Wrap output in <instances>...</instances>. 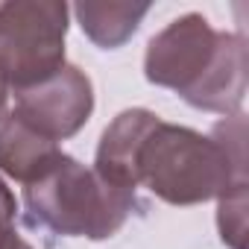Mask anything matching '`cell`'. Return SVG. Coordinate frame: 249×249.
Returning <instances> with one entry per match:
<instances>
[{
	"instance_id": "1",
	"label": "cell",
	"mask_w": 249,
	"mask_h": 249,
	"mask_svg": "<svg viewBox=\"0 0 249 249\" xmlns=\"http://www.w3.org/2000/svg\"><path fill=\"white\" fill-rule=\"evenodd\" d=\"M246 120L231 114L211 135L159 120L135 156V182L170 205H199L246 185Z\"/></svg>"
},
{
	"instance_id": "2",
	"label": "cell",
	"mask_w": 249,
	"mask_h": 249,
	"mask_svg": "<svg viewBox=\"0 0 249 249\" xmlns=\"http://www.w3.org/2000/svg\"><path fill=\"white\" fill-rule=\"evenodd\" d=\"M144 76L176 91L199 111L240 114L246 100V41L237 33L214 30L205 15L188 12L150 38Z\"/></svg>"
},
{
	"instance_id": "3",
	"label": "cell",
	"mask_w": 249,
	"mask_h": 249,
	"mask_svg": "<svg viewBox=\"0 0 249 249\" xmlns=\"http://www.w3.org/2000/svg\"><path fill=\"white\" fill-rule=\"evenodd\" d=\"M33 223L62 237L106 240L123 229L135 208V191L108 185L94 167L62 153L38 179L24 185Z\"/></svg>"
},
{
	"instance_id": "4",
	"label": "cell",
	"mask_w": 249,
	"mask_h": 249,
	"mask_svg": "<svg viewBox=\"0 0 249 249\" xmlns=\"http://www.w3.org/2000/svg\"><path fill=\"white\" fill-rule=\"evenodd\" d=\"M68 3L3 0L0 3V76L9 91L30 88L65 65Z\"/></svg>"
},
{
	"instance_id": "5",
	"label": "cell",
	"mask_w": 249,
	"mask_h": 249,
	"mask_svg": "<svg viewBox=\"0 0 249 249\" xmlns=\"http://www.w3.org/2000/svg\"><path fill=\"white\" fill-rule=\"evenodd\" d=\"M94 111V85L76 65H62L53 76L15 91V117L59 144L73 138Z\"/></svg>"
},
{
	"instance_id": "6",
	"label": "cell",
	"mask_w": 249,
	"mask_h": 249,
	"mask_svg": "<svg viewBox=\"0 0 249 249\" xmlns=\"http://www.w3.org/2000/svg\"><path fill=\"white\" fill-rule=\"evenodd\" d=\"M161 117L147 111V108H126L120 111L100 138L97 159H94V173L103 176L108 185L123 188V191H138L135 182V156L147 132L156 126Z\"/></svg>"
},
{
	"instance_id": "7",
	"label": "cell",
	"mask_w": 249,
	"mask_h": 249,
	"mask_svg": "<svg viewBox=\"0 0 249 249\" xmlns=\"http://www.w3.org/2000/svg\"><path fill=\"white\" fill-rule=\"evenodd\" d=\"M59 156H62L59 144H53L44 135H38L36 129H30L12 111L0 120V170L9 179L30 185Z\"/></svg>"
},
{
	"instance_id": "8",
	"label": "cell",
	"mask_w": 249,
	"mask_h": 249,
	"mask_svg": "<svg viewBox=\"0 0 249 249\" xmlns=\"http://www.w3.org/2000/svg\"><path fill=\"white\" fill-rule=\"evenodd\" d=\"M147 12H150V3H97V0H85V3L73 6V15L82 33L103 50L123 47L138 33Z\"/></svg>"
},
{
	"instance_id": "9",
	"label": "cell",
	"mask_w": 249,
	"mask_h": 249,
	"mask_svg": "<svg viewBox=\"0 0 249 249\" xmlns=\"http://www.w3.org/2000/svg\"><path fill=\"white\" fill-rule=\"evenodd\" d=\"M217 226L220 237L231 249H243V229H246V185H237L220 196L217 205Z\"/></svg>"
},
{
	"instance_id": "10",
	"label": "cell",
	"mask_w": 249,
	"mask_h": 249,
	"mask_svg": "<svg viewBox=\"0 0 249 249\" xmlns=\"http://www.w3.org/2000/svg\"><path fill=\"white\" fill-rule=\"evenodd\" d=\"M15 220H18V199L6 188V182L0 179V240L15 229Z\"/></svg>"
},
{
	"instance_id": "11",
	"label": "cell",
	"mask_w": 249,
	"mask_h": 249,
	"mask_svg": "<svg viewBox=\"0 0 249 249\" xmlns=\"http://www.w3.org/2000/svg\"><path fill=\"white\" fill-rule=\"evenodd\" d=\"M0 249H36L30 240H24V234L18 231V229H12L3 240H0Z\"/></svg>"
},
{
	"instance_id": "12",
	"label": "cell",
	"mask_w": 249,
	"mask_h": 249,
	"mask_svg": "<svg viewBox=\"0 0 249 249\" xmlns=\"http://www.w3.org/2000/svg\"><path fill=\"white\" fill-rule=\"evenodd\" d=\"M6 100H9V85H6L3 76H0V120L6 117Z\"/></svg>"
}]
</instances>
